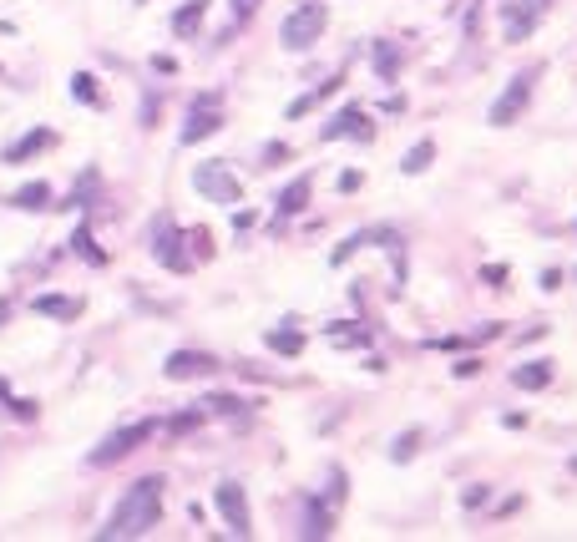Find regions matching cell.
Instances as JSON below:
<instances>
[{
  "label": "cell",
  "mask_w": 577,
  "mask_h": 542,
  "mask_svg": "<svg viewBox=\"0 0 577 542\" xmlns=\"http://www.w3.org/2000/svg\"><path fill=\"white\" fill-rule=\"evenodd\" d=\"M163 477H142L122 491V502L112 507V517L102 522L97 537L102 542H127V537H147V532L163 522Z\"/></svg>",
  "instance_id": "6da1fadb"
},
{
  "label": "cell",
  "mask_w": 577,
  "mask_h": 542,
  "mask_svg": "<svg viewBox=\"0 0 577 542\" xmlns=\"http://www.w3.org/2000/svg\"><path fill=\"white\" fill-rule=\"evenodd\" d=\"M324 26H330V5H324V0H299L294 11L284 15L279 46L284 51H314L320 36H324Z\"/></svg>",
  "instance_id": "7a4b0ae2"
},
{
  "label": "cell",
  "mask_w": 577,
  "mask_h": 542,
  "mask_svg": "<svg viewBox=\"0 0 577 542\" xmlns=\"http://www.w3.org/2000/svg\"><path fill=\"white\" fill-rule=\"evenodd\" d=\"M542 71H547V66L532 61V66H522V71H517V77L507 81V91H501L497 102H491V112H487L491 127H512V122H522V112L532 107V91H537Z\"/></svg>",
  "instance_id": "3957f363"
},
{
  "label": "cell",
  "mask_w": 577,
  "mask_h": 542,
  "mask_svg": "<svg viewBox=\"0 0 577 542\" xmlns=\"http://www.w3.org/2000/svg\"><path fill=\"white\" fill-rule=\"evenodd\" d=\"M223 132V91H198L188 102V117H182V132H178V147H198L208 137Z\"/></svg>",
  "instance_id": "277c9868"
},
{
  "label": "cell",
  "mask_w": 577,
  "mask_h": 542,
  "mask_svg": "<svg viewBox=\"0 0 577 542\" xmlns=\"http://www.w3.org/2000/svg\"><path fill=\"white\" fill-rule=\"evenodd\" d=\"M157 431V421H132V426L112 431V436H102L97 446L87 452V466H116V462H127L132 452H137L142 441Z\"/></svg>",
  "instance_id": "5b68a950"
},
{
  "label": "cell",
  "mask_w": 577,
  "mask_h": 542,
  "mask_svg": "<svg viewBox=\"0 0 577 542\" xmlns=\"http://www.w3.org/2000/svg\"><path fill=\"white\" fill-rule=\"evenodd\" d=\"M192 188H198L208 203H219V208H238V203H244V182L233 178L223 163H198V168H192Z\"/></svg>",
  "instance_id": "8992f818"
},
{
  "label": "cell",
  "mask_w": 577,
  "mask_h": 542,
  "mask_svg": "<svg viewBox=\"0 0 577 542\" xmlns=\"http://www.w3.org/2000/svg\"><path fill=\"white\" fill-rule=\"evenodd\" d=\"M213 507H219V517H223V528L233 532V537H254V512H248V491H244V481H219L213 487Z\"/></svg>",
  "instance_id": "52a82bcc"
},
{
  "label": "cell",
  "mask_w": 577,
  "mask_h": 542,
  "mask_svg": "<svg viewBox=\"0 0 577 542\" xmlns=\"http://www.w3.org/2000/svg\"><path fill=\"white\" fill-rule=\"evenodd\" d=\"M153 258L167 274H188L192 269L188 248H182V233H178V223L167 219V213H157V223H153Z\"/></svg>",
  "instance_id": "ba28073f"
},
{
  "label": "cell",
  "mask_w": 577,
  "mask_h": 542,
  "mask_svg": "<svg viewBox=\"0 0 577 542\" xmlns=\"http://www.w3.org/2000/svg\"><path fill=\"white\" fill-rule=\"evenodd\" d=\"M547 11H552V0H501V36L512 41V46L526 41Z\"/></svg>",
  "instance_id": "9c48e42d"
},
{
  "label": "cell",
  "mask_w": 577,
  "mask_h": 542,
  "mask_svg": "<svg viewBox=\"0 0 577 542\" xmlns=\"http://www.w3.org/2000/svg\"><path fill=\"white\" fill-rule=\"evenodd\" d=\"M320 137L324 143H340V137H349V143H375V122H370L365 107H340V112L320 127Z\"/></svg>",
  "instance_id": "30bf717a"
},
{
  "label": "cell",
  "mask_w": 577,
  "mask_h": 542,
  "mask_svg": "<svg viewBox=\"0 0 577 542\" xmlns=\"http://www.w3.org/2000/svg\"><path fill=\"white\" fill-rule=\"evenodd\" d=\"M219 355H208V350H172L163 360V375L167 380H208V375H219Z\"/></svg>",
  "instance_id": "8fae6325"
},
{
  "label": "cell",
  "mask_w": 577,
  "mask_h": 542,
  "mask_svg": "<svg viewBox=\"0 0 577 542\" xmlns=\"http://www.w3.org/2000/svg\"><path fill=\"white\" fill-rule=\"evenodd\" d=\"M56 143H61V132L56 127H36V132H26V137H15V143L0 153V163H5V168H21V163H31V157L51 153Z\"/></svg>",
  "instance_id": "7c38bea8"
},
{
  "label": "cell",
  "mask_w": 577,
  "mask_h": 542,
  "mask_svg": "<svg viewBox=\"0 0 577 542\" xmlns=\"http://www.w3.org/2000/svg\"><path fill=\"white\" fill-rule=\"evenodd\" d=\"M31 314L56 320V324H77L81 314H87V299H81V294H36V299H31Z\"/></svg>",
  "instance_id": "4fadbf2b"
},
{
  "label": "cell",
  "mask_w": 577,
  "mask_h": 542,
  "mask_svg": "<svg viewBox=\"0 0 577 542\" xmlns=\"http://www.w3.org/2000/svg\"><path fill=\"white\" fill-rule=\"evenodd\" d=\"M370 244H385V248H400V229H359V233H349L345 244L330 254V264L340 269V264H349V258L359 254V248H370Z\"/></svg>",
  "instance_id": "5bb4252c"
},
{
  "label": "cell",
  "mask_w": 577,
  "mask_h": 542,
  "mask_svg": "<svg viewBox=\"0 0 577 542\" xmlns=\"http://www.w3.org/2000/svg\"><path fill=\"white\" fill-rule=\"evenodd\" d=\"M334 532V507L324 497H304V517H299V537H330Z\"/></svg>",
  "instance_id": "9a60e30c"
},
{
  "label": "cell",
  "mask_w": 577,
  "mask_h": 542,
  "mask_svg": "<svg viewBox=\"0 0 577 542\" xmlns=\"http://www.w3.org/2000/svg\"><path fill=\"white\" fill-rule=\"evenodd\" d=\"M340 87H345V71H334V77H324V81H320V87H314V91H304V97H294V102H289V112H284V117H289V122H299V117H304V112H314V107H320V102H330V97H334V91H340Z\"/></svg>",
  "instance_id": "2e32d148"
},
{
  "label": "cell",
  "mask_w": 577,
  "mask_h": 542,
  "mask_svg": "<svg viewBox=\"0 0 577 542\" xmlns=\"http://www.w3.org/2000/svg\"><path fill=\"white\" fill-rule=\"evenodd\" d=\"M208 5H213V0H188V5H178V11H172V36H178V41L198 36V31H203Z\"/></svg>",
  "instance_id": "e0dca14e"
},
{
  "label": "cell",
  "mask_w": 577,
  "mask_h": 542,
  "mask_svg": "<svg viewBox=\"0 0 577 542\" xmlns=\"http://www.w3.org/2000/svg\"><path fill=\"white\" fill-rule=\"evenodd\" d=\"M309 193H314V173L294 178V182H289V188L279 193V203H274V208H279V219H294V213H304V208H309Z\"/></svg>",
  "instance_id": "ac0fdd59"
},
{
  "label": "cell",
  "mask_w": 577,
  "mask_h": 542,
  "mask_svg": "<svg viewBox=\"0 0 577 542\" xmlns=\"http://www.w3.org/2000/svg\"><path fill=\"white\" fill-rule=\"evenodd\" d=\"M507 380H512L517 390H547L552 386V360H522Z\"/></svg>",
  "instance_id": "d6986e66"
},
{
  "label": "cell",
  "mask_w": 577,
  "mask_h": 542,
  "mask_svg": "<svg viewBox=\"0 0 577 542\" xmlns=\"http://www.w3.org/2000/svg\"><path fill=\"white\" fill-rule=\"evenodd\" d=\"M370 66H375V77H380V81H396V77H400V66H405V51H400L396 41H375Z\"/></svg>",
  "instance_id": "ffe728a7"
},
{
  "label": "cell",
  "mask_w": 577,
  "mask_h": 542,
  "mask_svg": "<svg viewBox=\"0 0 577 542\" xmlns=\"http://www.w3.org/2000/svg\"><path fill=\"white\" fill-rule=\"evenodd\" d=\"M51 182H26V188H15L11 198H5V203L11 208H26V213H41V208H51Z\"/></svg>",
  "instance_id": "44dd1931"
},
{
  "label": "cell",
  "mask_w": 577,
  "mask_h": 542,
  "mask_svg": "<svg viewBox=\"0 0 577 542\" xmlns=\"http://www.w3.org/2000/svg\"><path fill=\"white\" fill-rule=\"evenodd\" d=\"M264 345H269L274 355H284V360H294V355H304V330H269Z\"/></svg>",
  "instance_id": "7402d4cb"
},
{
  "label": "cell",
  "mask_w": 577,
  "mask_h": 542,
  "mask_svg": "<svg viewBox=\"0 0 577 542\" xmlns=\"http://www.w3.org/2000/svg\"><path fill=\"white\" fill-rule=\"evenodd\" d=\"M421 441H425V431H421V426H405L396 441H390V462H396V466L415 462V452H421Z\"/></svg>",
  "instance_id": "603a6c76"
},
{
  "label": "cell",
  "mask_w": 577,
  "mask_h": 542,
  "mask_svg": "<svg viewBox=\"0 0 577 542\" xmlns=\"http://www.w3.org/2000/svg\"><path fill=\"white\" fill-rule=\"evenodd\" d=\"M71 97H77L81 107H97V112L107 107V91L97 87V77H91V71H77V77H71Z\"/></svg>",
  "instance_id": "cb8c5ba5"
},
{
  "label": "cell",
  "mask_w": 577,
  "mask_h": 542,
  "mask_svg": "<svg viewBox=\"0 0 577 542\" xmlns=\"http://www.w3.org/2000/svg\"><path fill=\"white\" fill-rule=\"evenodd\" d=\"M431 163H436V143L425 137V143H415L411 153H405V163H400V173H405V178H421V173L431 168Z\"/></svg>",
  "instance_id": "d4e9b609"
},
{
  "label": "cell",
  "mask_w": 577,
  "mask_h": 542,
  "mask_svg": "<svg viewBox=\"0 0 577 542\" xmlns=\"http://www.w3.org/2000/svg\"><path fill=\"white\" fill-rule=\"evenodd\" d=\"M71 248H77L87 264H107V254L97 244H91V223H77V233H71Z\"/></svg>",
  "instance_id": "484cf974"
},
{
  "label": "cell",
  "mask_w": 577,
  "mask_h": 542,
  "mask_svg": "<svg viewBox=\"0 0 577 542\" xmlns=\"http://www.w3.org/2000/svg\"><path fill=\"white\" fill-rule=\"evenodd\" d=\"M91 193H97V168H87L77 178V193L66 198V208H91Z\"/></svg>",
  "instance_id": "4316f807"
},
{
  "label": "cell",
  "mask_w": 577,
  "mask_h": 542,
  "mask_svg": "<svg viewBox=\"0 0 577 542\" xmlns=\"http://www.w3.org/2000/svg\"><path fill=\"white\" fill-rule=\"evenodd\" d=\"M258 5H264V0H228V15H233V31H244L248 21H254L258 15Z\"/></svg>",
  "instance_id": "83f0119b"
},
{
  "label": "cell",
  "mask_w": 577,
  "mask_h": 542,
  "mask_svg": "<svg viewBox=\"0 0 577 542\" xmlns=\"http://www.w3.org/2000/svg\"><path fill=\"white\" fill-rule=\"evenodd\" d=\"M284 157H289V143H269L264 153H258V173H269V168H279Z\"/></svg>",
  "instance_id": "f1b7e54d"
},
{
  "label": "cell",
  "mask_w": 577,
  "mask_h": 542,
  "mask_svg": "<svg viewBox=\"0 0 577 542\" xmlns=\"http://www.w3.org/2000/svg\"><path fill=\"white\" fill-rule=\"evenodd\" d=\"M5 411H11L15 421H36V416H41V406H36V400H21V396H11V400H5Z\"/></svg>",
  "instance_id": "f546056e"
},
{
  "label": "cell",
  "mask_w": 577,
  "mask_h": 542,
  "mask_svg": "<svg viewBox=\"0 0 577 542\" xmlns=\"http://www.w3.org/2000/svg\"><path fill=\"white\" fill-rule=\"evenodd\" d=\"M345 497H349V477H345V472H330V497H324V502L340 507Z\"/></svg>",
  "instance_id": "4dcf8cb0"
},
{
  "label": "cell",
  "mask_w": 577,
  "mask_h": 542,
  "mask_svg": "<svg viewBox=\"0 0 577 542\" xmlns=\"http://www.w3.org/2000/svg\"><path fill=\"white\" fill-rule=\"evenodd\" d=\"M167 426H172V436H188V431H198V426H203V411H188V416H172V421H167Z\"/></svg>",
  "instance_id": "1f68e13d"
},
{
  "label": "cell",
  "mask_w": 577,
  "mask_h": 542,
  "mask_svg": "<svg viewBox=\"0 0 577 542\" xmlns=\"http://www.w3.org/2000/svg\"><path fill=\"white\" fill-rule=\"evenodd\" d=\"M203 406H208V411H213V416H233V411H238V406H244V400H238V396H208Z\"/></svg>",
  "instance_id": "d6a6232c"
},
{
  "label": "cell",
  "mask_w": 577,
  "mask_h": 542,
  "mask_svg": "<svg viewBox=\"0 0 577 542\" xmlns=\"http://www.w3.org/2000/svg\"><path fill=\"white\" fill-rule=\"evenodd\" d=\"M330 340L334 345H365V335H359V330H345V324H330Z\"/></svg>",
  "instance_id": "836d02e7"
},
{
  "label": "cell",
  "mask_w": 577,
  "mask_h": 542,
  "mask_svg": "<svg viewBox=\"0 0 577 542\" xmlns=\"http://www.w3.org/2000/svg\"><path fill=\"white\" fill-rule=\"evenodd\" d=\"M481 279H487V289H507V264H487Z\"/></svg>",
  "instance_id": "e575fe53"
},
{
  "label": "cell",
  "mask_w": 577,
  "mask_h": 542,
  "mask_svg": "<svg viewBox=\"0 0 577 542\" xmlns=\"http://www.w3.org/2000/svg\"><path fill=\"white\" fill-rule=\"evenodd\" d=\"M451 375H456V380H471V375H481V360H476V355H466V360L451 365Z\"/></svg>",
  "instance_id": "d590c367"
},
{
  "label": "cell",
  "mask_w": 577,
  "mask_h": 542,
  "mask_svg": "<svg viewBox=\"0 0 577 542\" xmlns=\"http://www.w3.org/2000/svg\"><path fill=\"white\" fill-rule=\"evenodd\" d=\"M487 497H491V487H471V491H466V497H461V502H466V507H471V512H476V507H487Z\"/></svg>",
  "instance_id": "8d00e7d4"
},
{
  "label": "cell",
  "mask_w": 577,
  "mask_h": 542,
  "mask_svg": "<svg viewBox=\"0 0 577 542\" xmlns=\"http://www.w3.org/2000/svg\"><path fill=\"white\" fill-rule=\"evenodd\" d=\"M153 71H163V77H178V61H172V56H153Z\"/></svg>",
  "instance_id": "74e56055"
},
{
  "label": "cell",
  "mask_w": 577,
  "mask_h": 542,
  "mask_svg": "<svg viewBox=\"0 0 577 542\" xmlns=\"http://www.w3.org/2000/svg\"><path fill=\"white\" fill-rule=\"evenodd\" d=\"M359 182H365V178H359V173H340V182H334V188H340V193H355Z\"/></svg>",
  "instance_id": "f35d334b"
},
{
  "label": "cell",
  "mask_w": 577,
  "mask_h": 542,
  "mask_svg": "<svg viewBox=\"0 0 577 542\" xmlns=\"http://www.w3.org/2000/svg\"><path fill=\"white\" fill-rule=\"evenodd\" d=\"M501 335V324L491 320V324H481V330H476V345H487V340H497Z\"/></svg>",
  "instance_id": "ab89813d"
},
{
  "label": "cell",
  "mask_w": 577,
  "mask_h": 542,
  "mask_svg": "<svg viewBox=\"0 0 577 542\" xmlns=\"http://www.w3.org/2000/svg\"><path fill=\"white\" fill-rule=\"evenodd\" d=\"M542 289H547V294H552V289H563V274H557V269H542Z\"/></svg>",
  "instance_id": "60d3db41"
},
{
  "label": "cell",
  "mask_w": 577,
  "mask_h": 542,
  "mask_svg": "<svg viewBox=\"0 0 577 542\" xmlns=\"http://www.w3.org/2000/svg\"><path fill=\"white\" fill-rule=\"evenodd\" d=\"M153 117H157V97H147L142 102V127H153Z\"/></svg>",
  "instance_id": "b9f144b4"
},
{
  "label": "cell",
  "mask_w": 577,
  "mask_h": 542,
  "mask_svg": "<svg viewBox=\"0 0 577 542\" xmlns=\"http://www.w3.org/2000/svg\"><path fill=\"white\" fill-rule=\"evenodd\" d=\"M5 400H11V386H5V380H0V406H5Z\"/></svg>",
  "instance_id": "7bdbcfd3"
},
{
  "label": "cell",
  "mask_w": 577,
  "mask_h": 542,
  "mask_svg": "<svg viewBox=\"0 0 577 542\" xmlns=\"http://www.w3.org/2000/svg\"><path fill=\"white\" fill-rule=\"evenodd\" d=\"M5 314H11V304H0V324H5Z\"/></svg>",
  "instance_id": "ee69618b"
},
{
  "label": "cell",
  "mask_w": 577,
  "mask_h": 542,
  "mask_svg": "<svg viewBox=\"0 0 577 542\" xmlns=\"http://www.w3.org/2000/svg\"><path fill=\"white\" fill-rule=\"evenodd\" d=\"M0 77H5V66H0Z\"/></svg>",
  "instance_id": "f6af8a7d"
},
{
  "label": "cell",
  "mask_w": 577,
  "mask_h": 542,
  "mask_svg": "<svg viewBox=\"0 0 577 542\" xmlns=\"http://www.w3.org/2000/svg\"><path fill=\"white\" fill-rule=\"evenodd\" d=\"M137 5H142V0H137Z\"/></svg>",
  "instance_id": "bcb514c9"
}]
</instances>
